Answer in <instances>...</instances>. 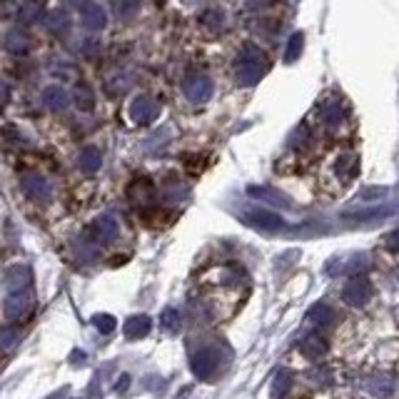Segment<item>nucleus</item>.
I'll return each mask as SVG.
<instances>
[{
	"label": "nucleus",
	"mask_w": 399,
	"mask_h": 399,
	"mask_svg": "<svg viewBox=\"0 0 399 399\" xmlns=\"http://www.w3.org/2000/svg\"><path fill=\"white\" fill-rule=\"evenodd\" d=\"M75 105L80 108V110H85V112H90L93 108H95V95H93L90 85L80 83L75 88Z\"/></svg>",
	"instance_id": "obj_22"
},
{
	"label": "nucleus",
	"mask_w": 399,
	"mask_h": 399,
	"mask_svg": "<svg viewBox=\"0 0 399 399\" xmlns=\"http://www.w3.org/2000/svg\"><path fill=\"white\" fill-rule=\"evenodd\" d=\"M77 15H80V23H83L88 30H103L108 18H105V10L97 3H80L77 5Z\"/></svg>",
	"instance_id": "obj_8"
},
{
	"label": "nucleus",
	"mask_w": 399,
	"mask_h": 399,
	"mask_svg": "<svg viewBox=\"0 0 399 399\" xmlns=\"http://www.w3.org/2000/svg\"><path fill=\"white\" fill-rule=\"evenodd\" d=\"M220 365H222V354L215 347H202L200 352H195L193 362H190L195 377L205 379V382H210V379H215L220 374Z\"/></svg>",
	"instance_id": "obj_3"
},
{
	"label": "nucleus",
	"mask_w": 399,
	"mask_h": 399,
	"mask_svg": "<svg viewBox=\"0 0 399 399\" xmlns=\"http://www.w3.org/2000/svg\"><path fill=\"white\" fill-rule=\"evenodd\" d=\"M289 387H292V374H289L287 370H282L280 372V374H277L275 377V385H272V397H280L282 399L285 394L289 392Z\"/></svg>",
	"instance_id": "obj_26"
},
{
	"label": "nucleus",
	"mask_w": 399,
	"mask_h": 399,
	"mask_svg": "<svg viewBox=\"0 0 399 399\" xmlns=\"http://www.w3.org/2000/svg\"><path fill=\"white\" fill-rule=\"evenodd\" d=\"M21 339V332L18 327H0V350H13L15 342Z\"/></svg>",
	"instance_id": "obj_29"
},
{
	"label": "nucleus",
	"mask_w": 399,
	"mask_h": 399,
	"mask_svg": "<svg viewBox=\"0 0 399 399\" xmlns=\"http://www.w3.org/2000/svg\"><path fill=\"white\" fill-rule=\"evenodd\" d=\"M120 379H123V382H117L115 389H117V392H125V389H128V379H130V377H120Z\"/></svg>",
	"instance_id": "obj_34"
},
{
	"label": "nucleus",
	"mask_w": 399,
	"mask_h": 399,
	"mask_svg": "<svg viewBox=\"0 0 399 399\" xmlns=\"http://www.w3.org/2000/svg\"><path fill=\"white\" fill-rule=\"evenodd\" d=\"M250 195H255V197L265 200V202H272V205H285V207L289 205L282 195H277L275 190H269V187H250Z\"/></svg>",
	"instance_id": "obj_25"
},
{
	"label": "nucleus",
	"mask_w": 399,
	"mask_h": 399,
	"mask_svg": "<svg viewBox=\"0 0 399 399\" xmlns=\"http://www.w3.org/2000/svg\"><path fill=\"white\" fill-rule=\"evenodd\" d=\"M245 217H247L250 225H255V228H260V230H267V232H277V230L285 228L282 217L275 213H267V210H250Z\"/></svg>",
	"instance_id": "obj_9"
},
{
	"label": "nucleus",
	"mask_w": 399,
	"mask_h": 399,
	"mask_svg": "<svg viewBox=\"0 0 399 399\" xmlns=\"http://www.w3.org/2000/svg\"><path fill=\"white\" fill-rule=\"evenodd\" d=\"M362 387H365L372 397H379V399H387V397H392L394 394V382L389 377H382V374L367 377L365 382H362Z\"/></svg>",
	"instance_id": "obj_15"
},
{
	"label": "nucleus",
	"mask_w": 399,
	"mask_h": 399,
	"mask_svg": "<svg viewBox=\"0 0 399 399\" xmlns=\"http://www.w3.org/2000/svg\"><path fill=\"white\" fill-rule=\"evenodd\" d=\"M5 285L13 292H21L30 285V269L28 267H21V265H15L5 272Z\"/></svg>",
	"instance_id": "obj_17"
},
{
	"label": "nucleus",
	"mask_w": 399,
	"mask_h": 399,
	"mask_svg": "<svg viewBox=\"0 0 399 399\" xmlns=\"http://www.w3.org/2000/svg\"><path fill=\"white\" fill-rule=\"evenodd\" d=\"M93 324H95V330L100 332V335H110V332H115L117 322L112 315H95L93 317Z\"/></svg>",
	"instance_id": "obj_30"
},
{
	"label": "nucleus",
	"mask_w": 399,
	"mask_h": 399,
	"mask_svg": "<svg viewBox=\"0 0 399 399\" xmlns=\"http://www.w3.org/2000/svg\"><path fill=\"white\" fill-rule=\"evenodd\" d=\"M130 117L138 125H150L160 117V103L147 95H138L130 103Z\"/></svg>",
	"instance_id": "obj_6"
},
{
	"label": "nucleus",
	"mask_w": 399,
	"mask_h": 399,
	"mask_svg": "<svg viewBox=\"0 0 399 399\" xmlns=\"http://www.w3.org/2000/svg\"><path fill=\"white\" fill-rule=\"evenodd\" d=\"M128 197H130L135 205L147 207L152 200H155V187H152V182L147 178H138V180H132L130 187H128Z\"/></svg>",
	"instance_id": "obj_10"
},
{
	"label": "nucleus",
	"mask_w": 399,
	"mask_h": 399,
	"mask_svg": "<svg viewBox=\"0 0 399 399\" xmlns=\"http://www.w3.org/2000/svg\"><path fill=\"white\" fill-rule=\"evenodd\" d=\"M202 25L210 30H220L222 25H225V13L217 10V8H210V10L202 13Z\"/></svg>",
	"instance_id": "obj_27"
},
{
	"label": "nucleus",
	"mask_w": 399,
	"mask_h": 399,
	"mask_svg": "<svg viewBox=\"0 0 399 399\" xmlns=\"http://www.w3.org/2000/svg\"><path fill=\"white\" fill-rule=\"evenodd\" d=\"M372 282L367 280L365 275H354L347 280V285L342 287V300L352 307H359V304H365L372 300Z\"/></svg>",
	"instance_id": "obj_4"
},
{
	"label": "nucleus",
	"mask_w": 399,
	"mask_h": 399,
	"mask_svg": "<svg viewBox=\"0 0 399 399\" xmlns=\"http://www.w3.org/2000/svg\"><path fill=\"white\" fill-rule=\"evenodd\" d=\"M160 324H162V330H165V332H170V335H178L180 327H182L180 312L172 310V307H167V310L162 312V317H160Z\"/></svg>",
	"instance_id": "obj_24"
},
{
	"label": "nucleus",
	"mask_w": 399,
	"mask_h": 399,
	"mask_svg": "<svg viewBox=\"0 0 399 399\" xmlns=\"http://www.w3.org/2000/svg\"><path fill=\"white\" fill-rule=\"evenodd\" d=\"M100 165H103L100 150H97L95 145H85L83 150H80V155H77V167H80L85 175H95V172L100 170Z\"/></svg>",
	"instance_id": "obj_13"
},
{
	"label": "nucleus",
	"mask_w": 399,
	"mask_h": 399,
	"mask_svg": "<svg viewBox=\"0 0 399 399\" xmlns=\"http://www.w3.org/2000/svg\"><path fill=\"white\" fill-rule=\"evenodd\" d=\"M138 8H140L138 3H117L115 10L120 18H130L132 13H138Z\"/></svg>",
	"instance_id": "obj_31"
},
{
	"label": "nucleus",
	"mask_w": 399,
	"mask_h": 399,
	"mask_svg": "<svg viewBox=\"0 0 399 399\" xmlns=\"http://www.w3.org/2000/svg\"><path fill=\"white\" fill-rule=\"evenodd\" d=\"M182 93L190 103H207L210 97H213V80L205 75H200V73H193V75L185 77V83H182Z\"/></svg>",
	"instance_id": "obj_5"
},
{
	"label": "nucleus",
	"mask_w": 399,
	"mask_h": 399,
	"mask_svg": "<svg viewBox=\"0 0 399 399\" xmlns=\"http://www.w3.org/2000/svg\"><path fill=\"white\" fill-rule=\"evenodd\" d=\"M300 354L304 359H310V362H319L327 354V339L319 337V335H307L300 342Z\"/></svg>",
	"instance_id": "obj_11"
},
{
	"label": "nucleus",
	"mask_w": 399,
	"mask_h": 399,
	"mask_svg": "<svg viewBox=\"0 0 399 399\" xmlns=\"http://www.w3.org/2000/svg\"><path fill=\"white\" fill-rule=\"evenodd\" d=\"M269 70V60L267 56L257 48L255 43H247L242 45L240 56H237V62H234V80L242 88H252L255 83H260V77Z\"/></svg>",
	"instance_id": "obj_1"
},
{
	"label": "nucleus",
	"mask_w": 399,
	"mask_h": 399,
	"mask_svg": "<svg viewBox=\"0 0 399 399\" xmlns=\"http://www.w3.org/2000/svg\"><path fill=\"white\" fill-rule=\"evenodd\" d=\"M117 220L115 217H110V215H103V217H97L95 222H93V234H95L97 240H112L117 234Z\"/></svg>",
	"instance_id": "obj_19"
},
{
	"label": "nucleus",
	"mask_w": 399,
	"mask_h": 399,
	"mask_svg": "<svg viewBox=\"0 0 399 399\" xmlns=\"http://www.w3.org/2000/svg\"><path fill=\"white\" fill-rule=\"evenodd\" d=\"M8 97H10V85L5 80H0V105H5Z\"/></svg>",
	"instance_id": "obj_33"
},
{
	"label": "nucleus",
	"mask_w": 399,
	"mask_h": 399,
	"mask_svg": "<svg viewBox=\"0 0 399 399\" xmlns=\"http://www.w3.org/2000/svg\"><path fill=\"white\" fill-rule=\"evenodd\" d=\"M38 13H40V10H38L35 5H23V8H21V15L25 18V23L38 21Z\"/></svg>",
	"instance_id": "obj_32"
},
{
	"label": "nucleus",
	"mask_w": 399,
	"mask_h": 399,
	"mask_svg": "<svg viewBox=\"0 0 399 399\" xmlns=\"http://www.w3.org/2000/svg\"><path fill=\"white\" fill-rule=\"evenodd\" d=\"M75 255L80 257L83 262H93L97 257V247L93 245L90 240H85V237H80V240L75 242Z\"/></svg>",
	"instance_id": "obj_28"
},
{
	"label": "nucleus",
	"mask_w": 399,
	"mask_h": 399,
	"mask_svg": "<svg viewBox=\"0 0 399 399\" xmlns=\"http://www.w3.org/2000/svg\"><path fill=\"white\" fill-rule=\"evenodd\" d=\"M347 117V103L344 97L335 95V97H324L322 103L317 105V123L322 130H337L339 125L344 123Z\"/></svg>",
	"instance_id": "obj_2"
},
{
	"label": "nucleus",
	"mask_w": 399,
	"mask_h": 399,
	"mask_svg": "<svg viewBox=\"0 0 399 399\" xmlns=\"http://www.w3.org/2000/svg\"><path fill=\"white\" fill-rule=\"evenodd\" d=\"M302 48H304V35L302 33H295L287 40V48H285V62L300 60V56H302Z\"/></svg>",
	"instance_id": "obj_23"
},
{
	"label": "nucleus",
	"mask_w": 399,
	"mask_h": 399,
	"mask_svg": "<svg viewBox=\"0 0 399 399\" xmlns=\"http://www.w3.org/2000/svg\"><path fill=\"white\" fill-rule=\"evenodd\" d=\"M5 48L15 56H21V53H28L30 43H28V35L21 33V30H10L5 38Z\"/></svg>",
	"instance_id": "obj_21"
},
{
	"label": "nucleus",
	"mask_w": 399,
	"mask_h": 399,
	"mask_svg": "<svg viewBox=\"0 0 399 399\" xmlns=\"http://www.w3.org/2000/svg\"><path fill=\"white\" fill-rule=\"evenodd\" d=\"M3 312L8 319H23L30 312V297L25 292H13L3 304Z\"/></svg>",
	"instance_id": "obj_12"
},
{
	"label": "nucleus",
	"mask_w": 399,
	"mask_h": 399,
	"mask_svg": "<svg viewBox=\"0 0 399 399\" xmlns=\"http://www.w3.org/2000/svg\"><path fill=\"white\" fill-rule=\"evenodd\" d=\"M150 327H152V322L147 315H132L130 319H125L123 332L128 339H143L150 335Z\"/></svg>",
	"instance_id": "obj_14"
},
{
	"label": "nucleus",
	"mask_w": 399,
	"mask_h": 399,
	"mask_svg": "<svg viewBox=\"0 0 399 399\" xmlns=\"http://www.w3.org/2000/svg\"><path fill=\"white\" fill-rule=\"evenodd\" d=\"M307 319H310L312 324H332L337 319V312L332 310L327 302H317L307 310Z\"/></svg>",
	"instance_id": "obj_18"
},
{
	"label": "nucleus",
	"mask_w": 399,
	"mask_h": 399,
	"mask_svg": "<svg viewBox=\"0 0 399 399\" xmlns=\"http://www.w3.org/2000/svg\"><path fill=\"white\" fill-rule=\"evenodd\" d=\"M21 187H23V193L28 195L30 200H35V202H43V200H48L50 195H53L50 180L43 178V175H25Z\"/></svg>",
	"instance_id": "obj_7"
},
{
	"label": "nucleus",
	"mask_w": 399,
	"mask_h": 399,
	"mask_svg": "<svg viewBox=\"0 0 399 399\" xmlns=\"http://www.w3.org/2000/svg\"><path fill=\"white\" fill-rule=\"evenodd\" d=\"M43 105L56 112L65 110V108H68V93H65L60 85H50V88L43 90Z\"/></svg>",
	"instance_id": "obj_16"
},
{
	"label": "nucleus",
	"mask_w": 399,
	"mask_h": 399,
	"mask_svg": "<svg viewBox=\"0 0 399 399\" xmlns=\"http://www.w3.org/2000/svg\"><path fill=\"white\" fill-rule=\"evenodd\" d=\"M357 158L354 155H339L337 158V165H335V172H337L339 178H344V182H350L354 175H357Z\"/></svg>",
	"instance_id": "obj_20"
}]
</instances>
